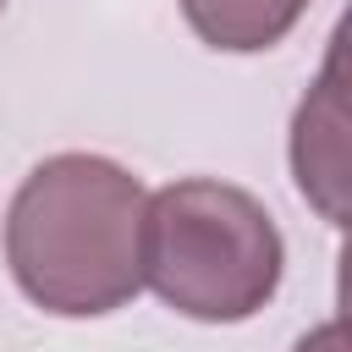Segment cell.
Segmentation results:
<instances>
[{
    "instance_id": "7a4b0ae2",
    "label": "cell",
    "mask_w": 352,
    "mask_h": 352,
    "mask_svg": "<svg viewBox=\"0 0 352 352\" xmlns=\"http://www.w3.org/2000/svg\"><path fill=\"white\" fill-rule=\"evenodd\" d=\"M138 264L165 308L204 324H236L275 297L286 248L253 192L187 176L143 198Z\"/></svg>"
},
{
    "instance_id": "277c9868",
    "label": "cell",
    "mask_w": 352,
    "mask_h": 352,
    "mask_svg": "<svg viewBox=\"0 0 352 352\" xmlns=\"http://www.w3.org/2000/svg\"><path fill=\"white\" fill-rule=\"evenodd\" d=\"M302 11H308V0H182L187 28L209 50H231V55L280 44Z\"/></svg>"
},
{
    "instance_id": "6da1fadb",
    "label": "cell",
    "mask_w": 352,
    "mask_h": 352,
    "mask_svg": "<svg viewBox=\"0 0 352 352\" xmlns=\"http://www.w3.org/2000/svg\"><path fill=\"white\" fill-rule=\"evenodd\" d=\"M143 182L104 154L33 165L6 209V264L16 286L60 319H94L138 297Z\"/></svg>"
},
{
    "instance_id": "5b68a950",
    "label": "cell",
    "mask_w": 352,
    "mask_h": 352,
    "mask_svg": "<svg viewBox=\"0 0 352 352\" xmlns=\"http://www.w3.org/2000/svg\"><path fill=\"white\" fill-rule=\"evenodd\" d=\"M297 352H346V330H341V319H330V324L308 330V336L297 341Z\"/></svg>"
},
{
    "instance_id": "3957f363",
    "label": "cell",
    "mask_w": 352,
    "mask_h": 352,
    "mask_svg": "<svg viewBox=\"0 0 352 352\" xmlns=\"http://www.w3.org/2000/svg\"><path fill=\"white\" fill-rule=\"evenodd\" d=\"M292 176L302 198L341 226L346 220V104H341V38H330V60L319 82L302 94L292 121Z\"/></svg>"
},
{
    "instance_id": "8992f818",
    "label": "cell",
    "mask_w": 352,
    "mask_h": 352,
    "mask_svg": "<svg viewBox=\"0 0 352 352\" xmlns=\"http://www.w3.org/2000/svg\"><path fill=\"white\" fill-rule=\"evenodd\" d=\"M0 6H6V0H0Z\"/></svg>"
}]
</instances>
